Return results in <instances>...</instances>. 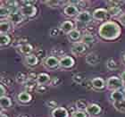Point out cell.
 <instances>
[{
	"mask_svg": "<svg viewBox=\"0 0 125 117\" xmlns=\"http://www.w3.org/2000/svg\"><path fill=\"white\" fill-rule=\"evenodd\" d=\"M120 79L122 80V81H123V83H124V82H125V71H124V72H123L122 73H121Z\"/></svg>",
	"mask_w": 125,
	"mask_h": 117,
	"instance_id": "41",
	"label": "cell"
},
{
	"mask_svg": "<svg viewBox=\"0 0 125 117\" xmlns=\"http://www.w3.org/2000/svg\"><path fill=\"white\" fill-rule=\"evenodd\" d=\"M113 105L115 107V109H117L118 111L123 113L125 112V99L123 101L118 102V103H113Z\"/></svg>",
	"mask_w": 125,
	"mask_h": 117,
	"instance_id": "31",
	"label": "cell"
},
{
	"mask_svg": "<svg viewBox=\"0 0 125 117\" xmlns=\"http://www.w3.org/2000/svg\"><path fill=\"white\" fill-rule=\"evenodd\" d=\"M123 60H124V62H125V54H124V55H123Z\"/></svg>",
	"mask_w": 125,
	"mask_h": 117,
	"instance_id": "44",
	"label": "cell"
},
{
	"mask_svg": "<svg viewBox=\"0 0 125 117\" xmlns=\"http://www.w3.org/2000/svg\"><path fill=\"white\" fill-rule=\"evenodd\" d=\"M106 67L108 68L109 70L113 71V70L117 69L118 65H117V64H116V62H115L114 59H109L106 63Z\"/></svg>",
	"mask_w": 125,
	"mask_h": 117,
	"instance_id": "32",
	"label": "cell"
},
{
	"mask_svg": "<svg viewBox=\"0 0 125 117\" xmlns=\"http://www.w3.org/2000/svg\"><path fill=\"white\" fill-rule=\"evenodd\" d=\"M1 117H8L5 114H1Z\"/></svg>",
	"mask_w": 125,
	"mask_h": 117,
	"instance_id": "43",
	"label": "cell"
},
{
	"mask_svg": "<svg viewBox=\"0 0 125 117\" xmlns=\"http://www.w3.org/2000/svg\"><path fill=\"white\" fill-rule=\"evenodd\" d=\"M123 92H124V95H125V88L123 89Z\"/></svg>",
	"mask_w": 125,
	"mask_h": 117,
	"instance_id": "45",
	"label": "cell"
},
{
	"mask_svg": "<svg viewBox=\"0 0 125 117\" xmlns=\"http://www.w3.org/2000/svg\"><path fill=\"white\" fill-rule=\"evenodd\" d=\"M74 29L73 27V23L71 21H64L63 22H62L60 25V30L61 31H62L63 33L68 34L70 33L71 31Z\"/></svg>",
	"mask_w": 125,
	"mask_h": 117,
	"instance_id": "19",
	"label": "cell"
},
{
	"mask_svg": "<svg viewBox=\"0 0 125 117\" xmlns=\"http://www.w3.org/2000/svg\"><path fill=\"white\" fill-rule=\"evenodd\" d=\"M91 85L92 88H94L95 89H103L106 85V82L101 77H96L91 80Z\"/></svg>",
	"mask_w": 125,
	"mask_h": 117,
	"instance_id": "13",
	"label": "cell"
},
{
	"mask_svg": "<svg viewBox=\"0 0 125 117\" xmlns=\"http://www.w3.org/2000/svg\"><path fill=\"white\" fill-rule=\"evenodd\" d=\"M0 94H1V96H5V94H6V88H5V86L3 85V84H1L0 85Z\"/></svg>",
	"mask_w": 125,
	"mask_h": 117,
	"instance_id": "39",
	"label": "cell"
},
{
	"mask_svg": "<svg viewBox=\"0 0 125 117\" xmlns=\"http://www.w3.org/2000/svg\"><path fill=\"white\" fill-rule=\"evenodd\" d=\"M11 22L8 20H1L0 23V31L1 34H7V32L11 30Z\"/></svg>",
	"mask_w": 125,
	"mask_h": 117,
	"instance_id": "24",
	"label": "cell"
},
{
	"mask_svg": "<svg viewBox=\"0 0 125 117\" xmlns=\"http://www.w3.org/2000/svg\"><path fill=\"white\" fill-rule=\"evenodd\" d=\"M45 3H46L47 5V6H49V7H57L58 5H59V2H58V1H52V0L46 1Z\"/></svg>",
	"mask_w": 125,
	"mask_h": 117,
	"instance_id": "35",
	"label": "cell"
},
{
	"mask_svg": "<svg viewBox=\"0 0 125 117\" xmlns=\"http://www.w3.org/2000/svg\"><path fill=\"white\" fill-rule=\"evenodd\" d=\"M107 14H108L107 10L104 8H97L92 13V17L96 21H104L106 19Z\"/></svg>",
	"mask_w": 125,
	"mask_h": 117,
	"instance_id": "11",
	"label": "cell"
},
{
	"mask_svg": "<svg viewBox=\"0 0 125 117\" xmlns=\"http://www.w3.org/2000/svg\"><path fill=\"white\" fill-rule=\"evenodd\" d=\"M60 82H61V81H60V79L58 78V77H54V78L51 80V82H50V84H51L52 86H57Z\"/></svg>",
	"mask_w": 125,
	"mask_h": 117,
	"instance_id": "37",
	"label": "cell"
},
{
	"mask_svg": "<svg viewBox=\"0 0 125 117\" xmlns=\"http://www.w3.org/2000/svg\"><path fill=\"white\" fill-rule=\"evenodd\" d=\"M47 106H48V107H51V108H56V106H57V103L55 101V100H49V101L47 102Z\"/></svg>",
	"mask_w": 125,
	"mask_h": 117,
	"instance_id": "38",
	"label": "cell"
},
{
	"mask_svg": "<svg viewBox=\"0 0 125 117\" xmlns=\"http://www.w3.org/2000/svg\"><path fill=\"white\" fill-rule=\"evenodd\" d=\"M25 62L28 65L31 66V67H33V66H36L38 64V63H39V58L36 55H27L25 56Z\"/></svg>",
	"mask_w": 125,
	"mask_h": 117,
	"instance_id": "22",
	"label": "cell"
},
{
	"mask_svg": "<svg viewBox=\"0 0 125 117\" xmlns=\"http://www.w3.org/2000/svg\"><path fill=\"white\" fill-rule=\"evenodd\" d=\"M76 108L81 111H86V108L88 106V104L84 101L83 99H78L75 103Z\"/></svg>",
	"mask_w": 125,
	"mask_h": 117,
	"instance_id": "30",
	"label": "cell"
},
{
	"mask_svg": "<svg viewBox=\"0 0 125 117\" xmlns=\"http://www.w3.org/2000/svg\"><path fill=\"white\" fill-rule=\"evenodd\" d=\"M87 49V46L85 44H83L82 42H76L73 43V45L72 46V53L73 55H79L83 54Z\"/></svg>",
	"mask_w": 125,
	"mask_h": 117,
	"instance_id": "10",
	"label": "cell"
},
{
	"mask_svg": "<svg viewBox=\"0 0 125 117\" xmlns=\"http://www.w3.org/2000/svg\"><path fill=\"white\" fill-rule=\"evenodd\" d=\"M122 29L120 25L114 21H106L99 26L98 35L104 40H115L121 36Z\"/></svg>",
	"mask_w": 125,
	"mask_h": 117,
	"instance_id": "1",
	"label": "cell"
},
{
	"mask_svg": "<svg viewBox=\"0 0 125 117\" xmlns=\"http://www.w3.org/2000/svg\"><path fill=\"white\" fill-rule=\"evenodd\" d=\"M11 42V38L9 35L7 34H1L0 35V44H1V47H5V46H8Z\"/></svg>",
	"mask_w": 125,
	"mask_h": 117,
	"instance_id": "27",
	"label": "cell"
},
{
	"mask_svg": "<svg viewBox=\"0 0 125 117\" xmlns=\"http://www.w3.org/2000/svg\"><path fill=\"white\" fill-rule=\"evenodd\" d=\"M11 13L10 10L8 9V7L6 5H1L0 8V16H1V20H4V18H5V20H7L8 16Z\"/></svg>",
	"mask_w": 125,
	"mask_h": 117,
	"instance_id": "28",
	"label": "cell"
},
{
	"mask_svg": "<svg viewBox=\"0 0 125 117\" xmlns=\"http://www.w3.org/2000/svg\"><path fill=\"white\" fill-rule=\"evenodd\" d=\"M0 106H1V108H3V109L9 108V107L12 106V100L7 96H1L0 97Z\"/></svg>",
	"mask_w": 125,
	"mask_h": 117,
	"instance_id": "25",
	"label": "cell"
},
{
	"mask_svg": "<svg viewBox=\"0 0 125 117\" xmlns=\"http://www.w3.org/2000/svg\"><path fill=\"white\" fill-rule=\"evenodd\" d=\"M100 59L96 53H90L86 56V63L89 65H96L99 63Z\"/></svg>",
	"mask_w": 125,
	"mask_h": 117,
	"instance_id": "18",
	"label": "cell"
},
{
	"mask_svg": "<svg viewBox=\"0 0 125 117\" xmlns=\"http://www.w3.org/2000/svg\"><path fill=\"white\" fill-rule=\"evenodd\" d=\"M72 117H87V113L85 111L76 110L72 114Z\"/></svg>",
	"mask_w": 125,
	"mask_h": 117,
	"instance_id": "33",
	"label": "cell"
},
{
	"mask_svg": "<svg viewBox=\"0 0 125 117\" xmlns=\"http://www.w3.org/2000/svg\"><path fill=\"white\" fill-rule=\"evenodd\" d=\"M67 36H68V39H69V40L74 42V43H76V42L78 41L79 39L81 38V31H79V30H77V29H73V31H71L70 33L67 34Z\"/></svg>",
	"mask_w": 125,
	"mask_h": 117,
	"instance_id": "21",
	"label": "cell"
},
{
	"mask_svg": "<svg viewBox=\"0 0 125 117\" xmlns=\"http://www.w3.org/2000/svg\"><path fill=\"white\" fill-rule=\"evenodd\" d=\"M79 9L77 8V5L70 4V5H66L63 9V13L68 17H73V16H77L79 14Z\"/></svg>",
	"mask_w": 125,
	"mask_h": 117,
	"instance_id": "12",
	"label": "cell"
},
{
	"mask_svg": "<svg viewBox=\"0 0 125 117\" xmlns=\"http://www.w3.org/2000/svg\"><path fill=\"white\" fill-rule=\"evenodd\" d=\"M106 88L112 91L121 90V88L123 87V82L117 76H111L106 81Z\"/></svg>",
	"mask_w": 125,
	"mask_h": 117,
	"instance_id": "2",
	"label": "cell"
},
{
	"mask_svg": "<svg viewBox=\"0 0 125 117\" xmlns=\"http://www.w3.org/2000/svg\"><path fill=\"white\" fill-rule=\"evenodd\" d=\"M102 109L101 106L97 104H89L86 108L87 115H89V116H97V115L101 113Z\"/></svg>",
	"mask_w": 125,
	"mask_h": 117,
	"instance_id": "8",
	"label": "cell"
},
{
	"mask_svg": "<svg viewBox=\"0 0 125 117\" xmlns=\"http://www.w3.org/2000/svg\"><path fill=\"white\" fill-rule=\"evenodd\" d=\"M59 61L60 60L58 59L56 56L50 55V56H47V57L45 58L43 64H44V66L47 69L54 70V69H55V68H57L59 66Z\"/></svg>",
	"mask_w": 125,
	"mask_h": 117,
	"instance_id": "3",
	"label": "cell"
},
{
	"mask_svg": "<svg viewBox=\"0 0 125 117\" xmlns=\"http://www.w3.org/2000/svg\"><path fill=\"white\" fill-rule=\"evenodd\" d=\"M51 77L49 76L48 73H39L38 76H37V85H40V86H46L47 84L50 83L51 82Z\"/></svg>",
	"mask_w": 125,
	"mask_h": 117,
	"instance_id": "9",
	"label": "cell"
},
{
	"mask_svg": "<svg viewBox=\"0 0 125 117\" xmlns=\"http://www.w3.org/2000/svg\"><path fill=\"white\" fill-rule=\"evenodd\" d=\"M111 99H112L113 103H118V102L123 101L125 99L124 92L122 90L112 91V93H111Z\"/></svg>",
	"mask_w": 125,
	"mask_h": 117,
	"instance_id": "14",
	"label": "cell"
},
{
	"mask_svg": "<svg viewBox=\"0 0 125 117\" xmlns=\"http://www.w3.org/2000/svg\"><path fill=\"white\" fill-rule=\"evenodd\" d=\"M60 28H52V29L49 31V34L51 37H56L59 35V33H60Z\"/></svg>",
	"mask_w": 125,
	"mask_h": 117,
	"instance_id": "34",
	"label": "cell"
},
{
	"mask_svg": "<svg viewBox=\"0 0 125 117\" xmlns=\"http://www.w3.org/2000/svg\"><path fill=\"white\" fill-rule=\"evenodd\" d=\"M17 99L21 104H28L31 101V95L28 91H21L18 94Z\"/></svg>",
	"mask_w": 125,
	"mask_h": 117,
	"instance_id": "16",
	"label": "cell"
},
{
	"mask_svg": "<svg viewBox=\"0 0 125 117\" xmlns=\"http://www.w3.org/2000/svg\"><path fill=\"white\" fill-rule=\"evenodd\" d=\"M107 13L109 14L110 16H113V17H115V16H118V15H121L122 14V9L119 5H112V6H110L108 9H107Z\"/></svg>",
	"mask_w": 125,
	"mask_h": 117,
	"instance_id": "23",
	"label": "cell"
},
{
	"mask_svg": "<svg viewBox=\"0 0 125 117\" xmlns=\"http://www.w3.org/2000/svg\"><path fill=\"white\" fill-rule=\"evenodd\" d=\"M17 48H18L19 52L21 53V55H26V56L31 55V53L32 52V50H33V47H32L31 44H29V43H24V44L19 46Z\"/></svg>",
	"mask_w": 125,
	"mask_h": 117,
	"instance_id": "17",
	"label": "cell"
},
{
	"mask_svg": "<svg viewBox=\"0 0 125 117\" xmlns=\"http://www.w3.org/2000/svg\"><path fill=\"white\" fill-rule=\"evenodd\" d=\"M20 11L24 17H34L37 13V8L34 5H23L20 7Z\"/></svg>",
	"mask_w": 125,
	"mask_h": 117,
	"instance_id": "4",
	"label": "cell"
},
{
	"mask_svg": "<svg viewBox=\"0 0 125 117\" xmlns=\"http://www.w3.org/2000/svg\"><path fill=\"white\" fill-rule=\"evenodd\" d=\"M119 21H120L123 25H124L125 26V13H122V14L119 16Z\"/></svg>",
	"mask_w": 125,
	"mask_h": 117,
	"instance_id": "40",
	"label": "cell"
},
{
	"mask_svg": "<svg viewBox=\"0 0 125 117\" xmlns=\"http://www.w3.org/2000/svg\"><path fill=\"white\" fill-rule=\"evenodd\" d=\"M73 81L77 84H83L85 82V75L82 73H77L73 75Z\"/></svg>",
	"mask_w": 125,
	"mask_h": 117,
	"instance_id": "29",
	"label": "cell"
},
{
	"mask_svg": "<svg viewBox=\"0 0 125 117\" xmlns=\"http://www.w3.org/2000/svg\"><path fill=\"white\" fill-rule=\"evenodd\" d=\"M15 80H16V81H17L18 83L25 84L27 81H28V74L20 72V73H18L17 74H16Z\"/></svg>",
	"mask_w": 125,
	"mask_h": 117,
	"instance_id": "26",
	"label": "cell"
},
{
	"mask_svg": "<svg viewBox=\"0 0 125 117\" xmlns=\"http://www.w3.org/2000/svg\"><path fill=\"white\" fill-rule=\"evenodd\" d=\"M92 14L88 11H81L79 13V14L76 16V21L81 23H89L92 20Z\"/></svg>",
	"mask_w": 125,
	"mask_h": 117,
	"instance_id": "6",
	"label": "cell"
},
{
	"mask_svg": "<svg viewBox=\"0 0 125 117\" xmlns=\"http://www.w3.org/2000/svg\"><path fill=\"white\" fill-rule=\"evenodd\" d=\"M47 90V86H40V85H37L36 91L38 93H45Z\"/></svg>",
	"mask_w": 125,
	"mask_h": 117,
	"instance_id": "36",
	"label": "cell"
},
{
	"mask_svg": "<svg viewBox=\"0 0 125 117\" xmlns=\"http://www.w3.org/2000/svg\"><path fill=\"white\" fill-rule=\"evenodd\" d=\"M69 113L67 109L62 106H58L52 111V117H68Z\"/></svg>",
	"mask_w": 125,
	"mask_h": 117,
	"instance_id": "15",
	"label": "cell"
},
{
	"mask_svg": "<svg viewBox=\"0 0 125 117\" xmlns=\"http://www.w3.org/2000/svg\"><path fill=\"white\" fill-rule=\"evenodd\" d=\"M75 61L70 55H63L59 61V66L63 69H70L74 65Z\"/></svg>",
	"mask_w": 125,
	"mask_h": 117,
	"instance_id": "5",
	"label": "cell"
},
{
	"mask_svg": "<svg viewBox=\"0 0 125 117\" xmlns=\"http://www.w3.org/2000/svg\"><path fill=\"white\" fill-rule=\"evenodd\" d=\"M94 41H95V38L90 32H86L81 37V42L86 46H89V45L93 44Z\"/></svg>",
	"mask_w": 125,
	"mask_h": 117,
	"instance_id": "20",
	"label": "cell"
},
{
	"mask_svg": "<svg viewBox=\"0 0 125 117\" xmlns=\"http://www.w3.org/2000/svg\"><path fill=\"white\" fill-rule=\"evenodd\" d=\"M17 117H31L30 115H28L27 114H20Z\"/></svg>",
	"mask_w": 125,
	"mask_h": 117,
	"instance_id": "42",
	"label": "cell"
},
{
	"mask_svg": "<svg viewBox=\"0 0 125 117\" xmlns=\"http://www.w3.org/2000/svg\"><path fill=\"white\" fill-rule=\"evenodd\" d=\"M24 17L22 15V13H21V11H16V12H13V13H11L8 16L7 20L10 21L11 23L13 24H18V23H21V21H23L24 20Z\"/></svg>",
	"mask_w": 125,
	"mask_h": 117,
	"instance_id": "7",
	"label": "cell"
}]
</instances>
